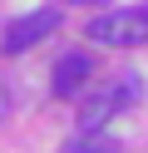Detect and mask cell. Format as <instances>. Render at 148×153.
I'll return each mask as SVG.
<instances>
[{
  "label": "cell",
  "instance_id": "1",
  "mask_svg": "<svg viewBox=\"0 0 148 153\" xmlns=\"http://www.w3.org/2000/svg\"><path fill=\"white\" fill-rule=\"evenodd\" d=\"M138 99H143V84H138L133 74H123V79H114V84H94V89L84 94V104H79V128L99 133L114 114H123L128 104H138Z\"/></svg>",
  "mask_w": 148,
  "mask_h": 153
},
{
  "label": "cell",
  "instance_id": "2",
  "mask_svg": "<svg viewBox=\"0 0 148 153\" xmlns=\"http://www.w3.org/2000/svg\"><path fill=\"white\" fill-rule=\"evenodd\" d=\"M89 40L109 45V50H133V45H148V5H123V10H104L89 20Z\"/></svg>",
  "mask_w": 148,
  "mask_h": 153
},
{
  "label": "cell",
  "instance_id": "3",
  "mask_svg": "<svg viewBox=\"0 0 148 153\" xmlns=\"http://www.w3.org/2000/svg\"><path fill=\"white\" fill-rule=\"evenodd\" d=\"M59 20H64V15H59L54 5H39V10L20 15V20H10V30H5V50H10V54L35 50L45 35H54V30H59Z\"/></svg>",
  "mask_w": 148,
  "mask_h": 153
},
{
  "label": "cell",
  "instance_id": "4",
  "mask_svg": "<svg viewBox=\"0 0 148 153\" xmlns=\"http://www.w3.org/2000/svg\"><path fill=\"white\" fill-rule=\"evenodd\" d=\"M89 79H94L89 54H64V59L54 64V74H49V89H54V99H74Z\"/></svg>",
  "mask_w": 148,
  "mask_h": 153
},
{
  "label": "cell",
  "instance_id": "5",
  "mask_svg": "<svg viewBox=\"0 0 148 153\" xmlns=\"http://www.w3.org/2000/svg\"><path fill=\"white\" fill-rule=\"evenodd\" d=\"M64 153H118V148H114V138H104V133H79Z\"/></svg>",
  "mask_w": 148,
  "mask_h": 153
},
{
  "label": "cell",
  "instance_id": "6",
  "mask_svg": "<svg viewBox=\"0 0 148 153\" xmlns=\"http://www.w3.org/2000/svg\"><path fill=\"white\" fill-rule=\"evenodd\" d=\"M5 114H10V94L0 89V119H5Z\"/></svg>",
  "mask_w": 148,
  "mask_h": 153
},
{
  "label": "cell",
  "instance_id": "7",
  "mask_svg": "<svg viewBox=\"0 0 148 153\" xmlns=\"http://www.w3.org/2000/svg\"><path fill=\"white\" fill-rule=\"evenodd\" d=\"M84 5H109V0H84Z\"/></svg>",
  "mask_w": 148,
  "mask_h": 153
}]
</instances>
